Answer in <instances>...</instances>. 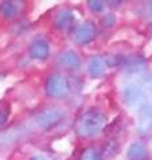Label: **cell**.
<instances>
[{"label":"cell","mask_w":152,"mask_h":160,"mask_svg":"<svg viewBox=\"0 0 152 160\" xmlns=\"http://www.w3.org/2000/svg\"><path fill=\"white\" fill-rule=\"evenodd\" d=\"M105 122L107 119L104 113H101L98 109H88L79 116L75 128L79 136L89 139L101 132V129L105 126Z\"/></svg>","instance_id":"obj_1"},{"label":"cell","mask_w":152,"mask_h":160,"mask_svg":"<svg viewBox=\"0 0 152 160\" xmlns=\"http://www.w3.org/2000/svg\"><path fill=\"white\" fill-rule=\"evenodd\" d=\"M149 93V91L145 87H143L140 83L134 82L125 86L123 89V98L127 106L132 107V108H138L141 103H144L145 100H148L147 95Z\"/></svg>","instance_id":"obj_2"},{"label":"cell","mask_w":152,"mask_h":160,"mask_svg":"<svg viewBox=\"0 0 152 160\" xmlns=\"http://www.w3.org/2000/svg\"><path fill=\"white\" fill-rule=\"evenodd\" d=\"M64 116V112L63 109L60 108H47L42 111L36 118H35V123L36 126L42 129H47V128H51L53 126H56L58 123L62 122V119Z\"/></svg>","instance_id":"obj_3"},{"label":"cell","mask_w":152,"mask_h":160,"mask_svg":"<svg viewBox=\"0 0 152 160\" xmlns=\"http://www.w3.org/2000/svg\"><path fill=\"white\" fill-rule=\"evenodd\" d=\"M45 89L49 96L53 98H63L69 91V84L67 79L63 78L62 75H51L47 79V84H45Z\"/></svg>","instance_id":"obj_4"},{"label":"cell","mask_w":152,"mask_h":160,"mask_svg":"<svg viewBox=\"0 0 152 160\" xmlns=\"http://www.w3.org/2000/svg\"><path fill=\"white\" fill-rule=\"evenodd\" d=\"M138 111V119H139V132L147 133L152 128V103L149 100H145L136 108Z\"/></svg>","instance_id":"obj_5"},{"label":"cell","mask_w":152,"mask_h":160,"mask_svg":"<svg viewBox=\"0 0 152 160\" xmlns=\"http://www.w3.org/2000/svg\"><path fill=\"white\" fill-rule=\"evenodd\" d=\"M96 35V28L92 23H83L72 29V38L78 43H87L92 40Z\"/></svg>","instance_id":"obj_6"},{"label":"cell","mask_w":152,"mask_h":160,"mask_svg":"<svg viewBox=\"0 0 152 160\" xmlns=\"http://www.w3.org/2000/svg\"><path fill=\"white\" fill-rule=\"evenodd\" d=\"M49 53V46L45 40L40 39V40H36L31 44L29 47V55L33 58V59H38V60H43L48 56Z\"/></svg>","instance_id":"obj_7"},{"label":"cell","mask_w":152,"mask_h":160,"mask_svg":"<svg viewBox=\"0 0 152 160\" xmlns=\"http://www.w3.org/2000/svg\"><path fill=\"white\" fill-rule=\"evenodd\" d=\"M58 62L60 66H63L68 69H76L80 66V59L79 56L72 51H64L63 53L59 55Z\"/></svg>","instance_id":"obj_8"},{"label":"cell","mask_w":152,"mask_h":160,"mask_svg":"<svg viewBox=\"0 0 152 160\" xmlns=\"http://www.w3.org/2000/svg\"><path fill=\"white\" fill-rule=\"evenodd\" d=\"M107 67H108V63L104 58H94V59H91L88 63V71L95 78L101 76V75L105 72Z\"/></svg>","instance_id":"obj_9"},{"label":"cell","mask_w":152,"mask_h":160,"mask_svg":"<svg viewBox=\"0 0 152 160\" xmlns=\"http://www.w3.org/2000/svg\"><path fill=\"white\" fill-rule=\"evenodd\" d=\"M73 13L69 11V9H63L58 13L56 19H55V24H56L58 28L62 29H67L73 24Z\"/></svg>","instance_id":"obj_10"},{"label":"cell","mask_w":152,"mask_h":160,"mask_svg":"<svg viewBox=\"0 0 152 160\" xmlns=\"http://www.w3.org/2000/svg\"><path fill=\"white\" fill-rule=\"evenodd\" d=\"M127 155L129 160H144L147 158V148L140 143H134L128 148Z\"/></svg>","instance_id":"obj_11"},{"label":"cell","mask_w":152,"mask_h":160,"mask_svg":"<svg viewBox=\"0 0 152 160\" xmlns=\"http://www.w3.org/2000/svg\"><path fill=\"white\" fill-rule=\"evenodd\" d=\"M119 151V144L118 142H115V140H111V142H108L107 144H105L104 149L101 151V159H108V158H112L115 156V153H118Z\"/></svg>","instance_id":"obj_12"},{"label":"cell","mask_w":152,"mask_h":160,"mask_svg":"<svg viewBox=\"0 0 152 160\" xmlns=\"http://www.w3.org/2000/svg\"><path fill=\"white\" fill-rule=\"evenodd\" d=\"M0 11L6 18H13L18 12V6L12 2H6L0 6Z\"/></svg>","instance_id":"obj_13"},{"label":"cell","mask_w":152,"mask_h":160,"mask_svg":"<svg viewBox=\"0 0 152 160\" xmlns=\"http://www.w3.org/2000/svg\"><path fill=\"white\" fill-rule=\"evenodd\" d=\"M79 160H103V159H101V153L98 152L96 149L87 148V149H84V151L82 152Z\"/></svg>","instance_id":"obj_14"},{"label":"cell","mask_w":152,"mask_h":160,"mask_svg":"<svg viewBox=\"0 0 152 160\" xmlns=\"http://www.w3.org/2000/svg\"><path fill=\"white\" fill-rule=\"evenodd\" d=\"M104 7V3L103 2H89V8L92 9V11H96V12H99L101 11Z\"/></svg>","instance_id":"obj_15"},{"label":"cell","mask_w":152,"mask_h":160,"mask_svg":"<svg viewBox=\"0 0 152 160\" xmlns=\"http://www.w3.org/2000/svg\"><path fill=\"white\" fill-rule=\"evenodd\" d=\"M101 23H103L105 27H109L115 23V18L112 16V15H107V16H104V19L101 20Z\"/></svg>","instance_id":"obj_16"},{"label":"cell","mask_w":152,"mask_h":160,"mask_svg":"<svg viewBox=\"0 0 152 160\" xmlns=\"http://www.w3.org/2000/svg\"><path fill=\"white\" fill-rule=\"evenodd\" d=\"M7 118H8L7 112H6V111H2V109H0V127H3L4 124H6Z\"/></svg>","instance_id":"obj_17"},{"label":"cell","mask_w":152,"mask_h":160,"mask_svg":"<svg viewBox=\"0 0 152 160\" xmlns=\"http://www.w3.org/2000/svg\"><path fill=\"white\" fill-rule=\"evenodd\" d=\"M31 160H53V159L49 158L48 155H35Z\"/></svg>","instance_id":"obj_18"}]
</instances>
